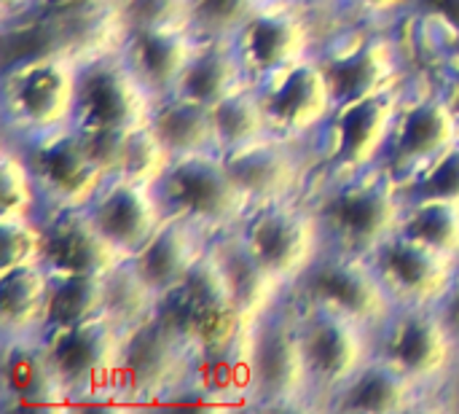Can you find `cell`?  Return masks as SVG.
<instances>
[{"label":"cell","instance_id":"6da1fadb","mask_svg":"<svg viewBox=\"0 0 459 414\" xmlns=\"http://www.w3.org/2000/svg\"><path fill=\"white\" fill-rule=\"evenodd\" d=\"M307 199L317 216L325 248L371 256L398 232L406 199L387 170L347 178H315Z\"/></svg>","mask_w":459,"mask_h":414},{"label":"cell","instance_id":"7a4b0ae2","mask_svg":"<svg viewBox=\"0 0 459 414\" xmlns=\"http://www.w3.org/2000/svg\"><path fill=\"white\" fill-rule=\"evenodd\" d=\"M315 57L328 81L333 105L390 92L403 86L411 75L398 27L342 22L323 35Z\"/></svg>","mask_w":459,"mask_h":414},{"label":"cell","instance_id":"3957f363","mask_svg":"<svg viewBox=\"0 0 459 414\" xmlns=\"http://www.w3.org/2000/svg\"><path fill=\"white\" fill-rule=\"evenodd\" d=\"M336 11L320 0H261L234 32L231 46L247 84L258 86L280 70L312 57Z\"/></svg>","mask_w":459,"mask_h":414},{"label":"cell","instance_id":"277c9868","mask_svg":"<svg viewBox=\"0 0 459 414\" xmlns=\"http://www.w3.org/2000/svg\"><path fill=\"white\" fill-rule=\"evenodd\" d=\"M242 358L250 410L312 412V393L299 348L296 304L290 296L261 313L247 326Z\"/></svg>","mask_w":459,"mask_h":414},{"label":"cell","instance_id":"5b68a950","mask_svg":"<svg viewBox=\"0 0 459 414\" xmlns=\"http://www.w3.org/2000/svg\"><path fill=\"white\" fill-rule=\"evenodd\" d=\"M81 59L46 54L3 67V137L38 140L75 127Z\"/></svg>","mask_w":459,"mask_h":414},{"label":"cell","instance_id":"8992f818","mask_svg":"<svg viewBox=\"0 0 459 414\" xmlns=\"http://www.w3.org/2000/svg\"><path fill=\"white\" fill-rule=\"evenodd\" d=\"M406 84L333 108V113L309 140L315 178H347L385 170Z\"/></svg>","mask_w":459,"mask_h":414},{"label":"cell","instance_id":"52a82bcc","mask_svg":"<svg viewBox=\"0 0 459 414\" xmlns=\"http://www.w3.org/2000/svg\"><path fill=\"white\" fill-rule=\"evenodd\" d=\"M156 318L180 339L188 356L237 348L253 323L239 310L210 248L194 272L159 299Z\"/></svg>","mask_w":459,"mask_h":414},{"label":"cell","instance_id":"ba28073f","mask_svg":"<svg viewBox=\"0 0 459 414\" xmlns=\"http://www.w3.org/2000/svg\"><path fill=\"white\" fill-rule=\"evenodd\" d=\"M231 234L264 275L285 291H290L325 251V237L307 194L247 207Z\"/></svg>","mask_w":459,"mask_h":414},{"label":"cell","instance_id":"9c48e42d","mask_svg":"<svg viewBox=\"0 0 459 414\" xmlns=\"http://www.w3.org/2000/svg\"><path fill=\"white\" fill-rule=\"evenodd\" d=\"M124 329L108 315L81 326L40 334L46 361L59 380L70 412L118 410L116 407V364Z\"/></svg>","mask_w":459,"mask_h":414},{"label":"cell","instance_id":"30bf717a","mask_svg":"<svg viewBox=\"0 0 459 414\" xmlns=\"http://www.w3.org/2000/svg\"><path fill=\"white\" fill-rule=\"evenodd\" d=\"M374 358L436 401L459 374V345L436 307H395L374 329Z\"/></svg>","mask_w":459,"mask_h":414},{"label":"cell","instance_id":"8fae6325","mask_svg":"<svg viewBox=\"0 0 459 414\" xmlns=\"http://www.w3.org/2000/svg\"><path fill=\"white\" fill-rule=\"evenodd\" d=\"M156 191L169 218L186 221L210 240L234 232L250 207L218 151L172 159Z\"/></svg>","mask_w":459,"mask_h":414},{"label":"cell","instance_id":"7c38bea8","mask_svg":"<svg viewBox=\"0 0 459 414\" xmlns=\"http://www.w3.org/2000/svg\"><path fill=\"white\" fill-rule=\"evenodd\" d=\"M293 304L312 412H320L344 383L374 361V329L323 307Z\"/></svg>","mask_w":459,"mask_h":414},{"label":"cell","instance_id":"4fadbf2b","mask_svg":"<svg viewBox=\"0 0 459 414\" xmlns=\"http://www.w3.org/2000/svg\"><path fill=\"white\" fill-rule=\"evenodd\" d=\"M188 350L156 318L124 329L116 364V407L118 410H159L172 388L183 380Z\"/></svg>","mask_w":459,"mask_h":414},{"label":"cell","instance_id":"5bb4252c","mask_svg":"<svg viewBox=\"0 0 459 414\" xmlns=\"http://www.w3.org/2000/svg\"><path fill=\"white\" fill-rule=\"evenodd\" d=\"M290 299L339 313L368 329H377L398 307L366 256L331 248H325L323 256L290 288Z\"/></svg>","mask_w":459,"mask_h":414},{"label":"cell","instance_id":"9a60e30c","mask_svg":"<svg viewBox=\"0 0 459 414\" xmlns=\"http://www.w3.org/2000/svg\"><path fill=\"white\" fill-rule=\"evenodd\" d=\"M459 143V124L433 75L414 73L393 127L385 170L406 181Z\"/></svg>","mask_w":459,"mask_h":414},{"label":"cell","instance_id":"2e32d148","mask_svg":"<svg viewBox=\"0 0 459 414\" xmlns=\"http://www.w3.org/2000/svg\"><path fill=\"white\" fill-rule=\"evenodd\" d=\"M153 97L134 78L118 48H100L81 59L75 127H137L148 121Z\"/></svg>","mask_w":459,"mask_h":414},{"label":"cell","instance_id":"e0dca14e","mask_svg":"<svg viewBox=\"0 0 459 414\" xmlns=\"http://www.w3.org/2000/svg\"><path fill=\"white\" fill-rule=\"evenodd\" d=\"M22 148L38 181L46 213L83 210L108 181V172L89 156L75 127L27 140Z\"/></svg>","mask_w":459,"mask_h":414},{"label":"cell","instance_id":"ac0fdd59","mask_svg":"<svg viewBox=\"0 0 459 414\" xmlns=\"http://www.w3.org/2000/svg\"><path fill=\"white\" fill-rule=\"evenodd\" d=\"M255 89L272 135L293 143H309L336 108L315 54L280 70Z\"/></svg>","mask_w":459,"mask_h":414},{"label":"cell","instance_id":"d6986e66","mask_svg":"<svg viewBox=\"0 0 459 414\" xmlns=\"http://www.w3.org/2000/svg\"><path fill=\"white\" fill-rule=\"evenodd\" d=\"M223 159L250 207L274 199L304 197L315 181L309 143H293L277 135L223 154Z\"/></svg>","mask_w":459,"mask_h":414},{"label":"cell","instance_id":"ffe728a7","mask_svg":"<svg viewBox=\"0 0 459 414\" xmlns=\"http://www.w3.org/2000/svg\"><path fill=\"white\" fill-rule=\"evenodd\" d=\"M366 259L401 307H436L459 267L457 259L441 256L398 232Z\"/></svg>","mask_w":459,"mask_h":414},{"label":"cell","instance_id":"44dd1931","mask_svg":"<svg viewBox=\"0 0 459 414\" xmlns=\"http://www.w3.org/2000/svg\"><path fill=\"white\" fill-rule=\"evenodd\" d=\"M83 213L121 259H129L134 251H140L167 221L156 183L126 178H108Z\"/></svg>","mask_w":459,"mask_h":414},{"label":"cell","instance_id":"7402d4cb","mask_svg":"<svg viewBox=\"0 0 459 414\" xmlns=\"http://www.w3.org/2000/svg\"><path fill=\"white\" fill-rule=\"evenodd\" d=\"M0 410L3 412H70L38 337L0 339Z\"/></svg>","mask_w":459,"mask_h":414},{"label":"cell","instance_id":"603a6c76","mask_svg":"<svg viewBox=\"0 0 459 414\" xmlns=\"http://www.w3.org/2000/svg\"><path fill=\"white\" fill-rule=\"evenodd\" d=\"M199 38L183 24H159L121 32L116 48L145 92L159 100L175 92L180 73L186 70Z\"/></svg>","mask_w":459,"mask_h":414},{"label":"cell","instance_id":"cb8c5ba5","mask_svg":"<svg viewBox=\"0 0 459 414\" xmlns=\"http://www.w3.org/2000/svg\"><path fill=\"white\" fill-rule=\"evenodd\" d=\"M43 253L40 264L51 275H97L105 277L124 259L97 232L83 210H54L40 216Z\"/></svg>","mask_w":459,"mask_h":414},{"label":"cell","instance_id":"d4e9b609","mask_svg":"<svg viewBox=\"0 0 459 414\" xmlns=\"http://www.w3.org/2000/svg\"><path fill=\"white\" fill-rule=\"evenodd\" d=\"M210 242L212 240L199 229L167 216V221L156 229V234L124 261L140 277V283L156 299H161L172 294L194 272V267L207 253Z\"/></svg>","mask_w":459,"mask_h":414},{"label":"cell","instance_id":"484cf974","mask_svg":"<svg viewBox=\"0 0 459 414\" xmlns=\"http://www.w3.org/2000/svg\"><path fill=\"white\" fill-rule=\"evenodd\" d=\"M430 396L414 383L374 358L350 383H344L320 412L339 414H403L430 412Z\"/></svg>","mask_w":459,"mask_h":414},{"label":"cell","instance_id":"4316f807","mask_svg":"<svg viewBox=\"0 0 459 414\" xmlns=\"http://www.w3.org/2000/svg\"><path fill=\"white\" fill-rule=\"evenodd\" d=\"M245 84L247 78L231 40H199L172 94L212 108Z\"/></svg>","mask_w":459,"mask_h":414},{"label":"cell","instance_id":"83f0119b","mask_svg":"<svg viewBox=\"0 0 459 414\" xmlns=\"http://www.w3.org/2000/svg\"><path fill=\"white\" fill-rule=\"evenodd\" d=\"M148 127L161 143V148L167 151L169 162L191 154L215 151L210 108L194 100L178 94L153 100V108L148 113Z\"/></svg>","mask_w":459,"mask_h":414},{"label":"cell","instance_id":"f1b7e54d","mask_svg":"<svg viewBox=\"0 0 459 414\" xmlns=\"http://www.w3.org/2000/svg\"><path fill=\"white\" fill-rule=\"evenodd\" d=\"M51 272L43 264L0 269V339L38 337Z\"/></svg>","mask_w":459,"mask_h":414},{"label":"cell","instance_id":"f546056e","mask_svg":"<svg viewBox=\"0 0 459 414\" xmlns=\"http://www.w3.org/2000/svg\"><path fill=\"white\" fill-rule=\"evenodd\" d=\"M210 251L226 277L229 291L234 294V299L247 321H255L261 313H266L269 307H274L290 296V291L280 288L274 280H269L264 275V269L250 259V253L239 245V240L231 232L215 237L210 242Z\"/></svg>","mask_w":459,"mask_h":414},{"label":"cell","instance_id":"4dcf8cb0","mask_svg":"<svg viewBox=\"0 0 459 414\" xmlns=\"http://www.w3.org/2000/svg\"><path fill=\"white\" fill-rule=\"evenodd\" d=\"M212 116V137L218 154H231L239 148H247L264 137L272 135L258 89L253 84H245L218 100L210 108Z\"/></svg>","mask_w":459,"mask_h":414},{"label":"cell","instance_id":"1f68e13d","mask_svg":"<svg viewBox=\"0 0 459 414\" xmlns=\"http://www.w3.org/2000/svg\"><path fill=\"white\" fill-rule=\"evenodd\" d=\"M102 315H105V277L51 275L40 334L81 326V323L102 318Z\"/></svg>","mask_w":459,"mask_h":414},{"label":"cell","instance_id":"d6a6232c","mask_svg":"<svg viewBox=\"0 0 459 414\" xmlns=\"http://www.w3.org/2000/svg\"><path fill=\"white\" fill-rule=\"evenodd\" d=\"M398 234L459 261V205L444 199H406Z\"/></svg>","mask_w":459,"mask_h":414},{"label":"cell","instance_id":"836d02e7","mask_svg":"<svg viewBox=\"0 0 459 414\" xmlns=\"http://www.w3.org/2000/svg\"><path fill=\"white\" fill-rule=\"evenodd\" d=\"M46 213L38 181L22 143L3 137L0 148V218H40Z\"/></svg>","mask_w":459,"mask_h":414},{"label":"cell","instance_id":"e575fe53","mask_svg":"<svg viewBox=\"0 0 459 414\" xmlns=\"http://www.w3.org/2000/svg\"><path fill=\"white\" fill-rule=\"evenodd\" d=\"M0 32H3V46H0L3 67L46 54H67L59 24L48 11H32L13 22H0Z\"/></svg>","mask_w":459,"mask_h":414},{"label":"cell","instance_id":"d590c367","mask_svg":"<svg viewBox=\"0 0 459 414\" xmlns=\"http://www.w3.org/2000/svg\"><path fill=\"white\" fill-rule=\"evenodd\" d=\"M169 156L151 132L148 121L129 127L121 137L110 178H126V181H140V183H156L161 172L167 170Z\"/></svg>","mask_w":459,"mask_h":414},{"label":"cell","instance_id":"8d00e7d4","mask_svg":"<svg viewBox=\"0 0 459 414\" xmlns=\"http://www.w3.org/2000/svg\"><path fill=\"white\" fill-rule=\"evenodd\" d=\"M159 299L140 283V277L121 261L105 275V315L121 329L137 326L156 313Z\"/></svg>","mask_w":459,"mask_h":414},{"label":"cell","instance_id":"74e56055","mask_svg":"<svg viewBox=\"0 0 459 414\" xmlns=\"http://www.w3.org/2000/svg\"><path fill=\"white\" fill-rule=\"evenodd\" d=\"M261 0H183V24L199 40H231Z\"/></svg>","mask_w":459,"mask_h":414},{"label":"cell","instance_id":"f35d334b","mask_svg":"<svg viewBox=\"0 0 459 414\" xmlns=\"http://www.w3.org/2000/svg\"><path fill=\"white\" fill-rule=\"evenodd\" d=\"M403 199H444L459 205V143L406 181H398Z\"/></svg>","mask_w":459,"mask_h":414},{"label":"cell","instance_id":"ab89813d","mask_svg":"<svg viewBox=\"0 0 459 414\" xmlns=\"http://www.w3.org/2000/svg\"><path fill=\"white\" fill-rule=\"evenodd\" d=\"M0 242H3L0 269L40 264V253H43L40 218H0Z\"/></svg>","mask_w":459,"mask_h":414},{"label":"cell","instance_id":"60d3db41","mask_svg":"<svg viewBox=\"0 0 459 414\" xmlns=\"http://www.w3.org/2000/svg\"><path fill=\"white\" fill-rule=\"evenodd\" d=\"M344 22L398 27L414 8V0H339L333 5Z\"/></svg>","mask_w":459,"mask_h":414},{"label":"cell","instance_id":"b9f144b4","mask_svg":"<svg viewBox=\"0 0 459 414\" xmlns=\"http://www.w3.org/2000/svg\"><path fill=\"white\" fill-rule=\"evenodd\" d=\"M411 13L438 27L459 51V0H414Z\"/></svg>","mask_w":459,"mask_h":414},{"label":"cell","instance_id":"7bdbcfd3","mask_svg":"<svg viewBox=\"0 0 459 414\" xmlns=\"http://www.w3.org/2000/svg\"><path fill=\"white\" fill-rule=\"evenodd\" d=\"M433 81L441 89L444 100L449 102V108H452V113H455V119H457L459 124V57L449 59L441 70H436Z\"/></svg>","mask_w":459,"mask_h":414},{"label":"cell","instance_id":"ee69618b","mask_svg":"<svg viewBox=\"0 0 459 414\" xmlns=\"http://www.w3.org/2000/svg\"><path fill=\"white\" fill-rule=\"evenodd\" d=\"M436 310H438L441 321L446 323V329L452 331V337L457 339L459 345V267L455 277H452V283H449V288H446V294L436 304Z\"/></svg>","mask_w":459,"mask_h":414},{"label":"cell","instance_id":"f6af8a7d","mask_svg":"<svg viewBox=\"0 0 459 414\" xmlns=\"http://www.w3.org/2000/svg\"><path fill=\"white\" fill-rule=\"evenodd\" d=\"M110 0H40V11H91V8H105Z\"/></svg>","mask_w":459,"mask_h":414},{"label":"cell","instance_id":"bcb514c9","mask_svg":"<svg viewBox=\"0 0 459 414\" xmlns=\"http://www.w3.org/2000/svg\"><path fill=\"white\" fill-rule=\"evenodd\" d=\"M40 8V0H0V22H13Z\"/></svg>","mask_w":459,"mask_h":414},{"label":"cell","instance_id":"7dc6e473","mask_svg":"<svg viewBox=\"0 0 459 414\" xmlns=\"http://www.w3.org/2000/svg\"><path fill=\"white\" fill-rule=\"evenodd\" d=\"M436 412H459V374L441 391L436 401Z\"/></svg>","mask_w":459,"mask_h":414},{"label":"cell","instance_id":"c3c4849f","mask_svg":"<svg viewBox=\"0 0 459 414\" xmlns=\"http://www.w3.org/2000/svg\"><path fill=\"white\" fill-rule=\"evenodd\" d=\"M320 3H331V5H336L339 0H320Z\"/></svg>","mask_w":459,"mask_h":414}]
</instances>
